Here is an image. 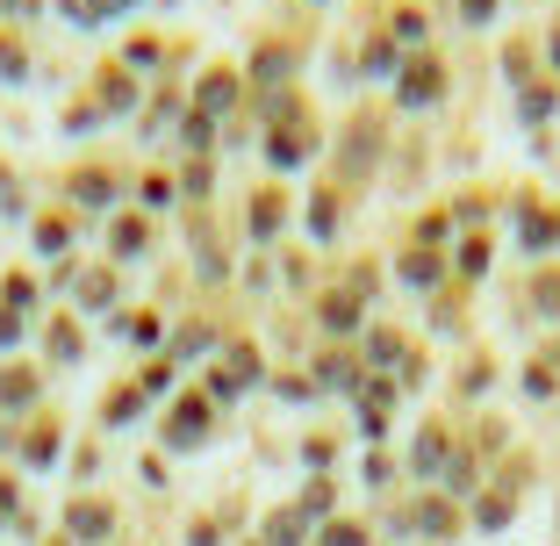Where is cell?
I'll return each mask as SVG.
<instances>
[{
	"label": "cell",
	"instance_id": "1",
	"mask_svg": "<svg viewBox=\"0 0 560 546\" xmlns=\"http://www.w3.org/2000/svg\"><path fill=\"white\" fill-rule=\"evenodd\" d=\"M252 116H266V166L273 173H302L324 151V116L302 86H280V94H252Z\"/></svg>",
	"mask_w": 560,
	"mask_h": 546
},
{
	"label": "cell",
	"instance_id": "2",
	"mask_svg": "<svg viewBox=\"0 0 560 546\" xmlns=\"http://www.w3.org/2000/svg\"><path fill=\"white\" fill-rule=\"evenodd\" d=\"M381 151H388V108H374V101H360L346 116V130H338V181H374Z\"/></svg>",
	"mask_w": 560,
	"mask_h": 546
},
{
	"label": "cell",
	"instance_id": "3",
	"mask_svg": "<svg viewBox=\"0 0 560 546\" xmlns=\"http://www.w3.org/2000/svg\"><path fill=\"white\" fill-rule=\"evenodd\" d=\"M245 101H252L245 66H231V58H201V66H195V86H187V108H195V116H209V123L231 130Z\"/></svg>",
	"mask_w": 560,
	"mask_h": 546
},
{
	"label": "cell",
	"instance_id": "4",
	"mask_svg": "<svg viewBox=\"0 0 560 546\" xmlns=\"http://www.w3.org/2000/svg\"><path fill=\"white\" fill-rule=\"evenodd\" d=\"M396 108L402 116H424V108H439L445 94H453V66H445V50H417V58H402V72H396Z\"/></svg>",
	"mask_w": 560,
	"mask_h": 546
},
{
	"label": "cell",
	"instance_id": "5",
	"mask_svg": "<svg viewBox=\"0 0 560 546\" xmlns=\"http://www.w3.org/2000/svg\"><path fill=\"white\" fill-rule=\"evenodd\" d=\"M144 94H151V80H144V72H130L122 58H101V66L86 72V101H94L108 123L137 116V108H144Z\"/></svg>",
	"mask_w": 560,
	"mask_h": 546
},
{
	"label": "cell",
	"instance_id": "6",
	"mask_svg": "<svg viewBox=\"0 0 560 546\" xmlns=\"http://www.w3.org/2000/svg\"><path fill=\"white\" fill-rule=\"evenodd\" d=\"M381 30L396 36L402 58H417V50H439V15H431L424 0H388V8H381Z\"/></svg>",
	"mask_w": 560,
	"mask_h": 546
},
{
	"label": "cell",
	"instance_id": "7",
	"mask_svg": "<svg viewBox=\"0 0 560 546\" xmlns=\"http://www.w3.org/2000/svg\"><path fill=\"white\" fill-rule=\"evenodd\" d=\"M66 195L80 201V209H116V195H122V173L108 166V159H80V166L66 173Z\"/></svg>",
	"mask_w": 560,
	"mask_h": 546
},
{
	"label": "cell",
	"instance_id": "8",
	"mask_svg": "<svg viewBox=\"0 0 560 546\" xmlns=\"http://www.w3.org/2000/svg\"><path fill=\"white\" fill-rule=\"evenodd\" d=\"M396 72H402V50H396V36L381 30V22H366V36H360V80H374V86H396Z\"/></svg>",
	"mask_w": 560,
	"mask_h": 546
},
{
	"label": "cell",
	"instance_id": "9",
	"mask_svg": "<svg viewBox=\"0 0 560 546\" xmlns=\"http://www.w3.org/2000/svg\"><path fill=\"white\" fill-rule=\"evenodd\" d=\"M495 66H503V80H511V94H517V86H532V80H546V58H539V30H517L511 44H503V58H495Z\"/></svg>",
	"mask_w": 560,
	"mask_h": 546
},
{
	"label": "cell",
	"instance_id": "10",
	"mask_svg": "<svg viewBox=\"0 0 560 546\" xmlns=\"http://www.w3.org/2000/svg\"><path fill=\"white\" fill-rule=\"evenodd\" d=\"M511 108H517V123H525V130H546V123H560V80H532V86H517Z\"/></svg>",
	"mask_w": 560,
	"mask_h": 546
},
{
	"label": "cell",
	"instance_id": "11",
	"mask_svg": "<svg viewBox=\"0 0 560 546\" xmlns=\"http://www.w3.org/2000/svg\"><path fill=\"white\" fill-rule=\"evenodd\" d=\"M288 209H295V201H288V187H273V181H266L259 187V195H252V237H259V245H273V237L280 231H288Z\"/></svg>",
	"mask_w": 560,
	"mask_h": 546
},
{
	"label": "cell",
	"instance_id": "12",
	"mask_svg": "<svg viewBox=\"0 0 560 546\" xmlns=\"http://www.w3.org/2000/svg\"><path fill=\"white\" fill-rule=\"evenodd\" d=\"M30 72H36V50H30V36L0 22V86H30Z\"/></svg>",
	"mask_w": 560,
	"mask_h": 546
},
{
	"label": "cell",
	"instance_id": "13",
	"mask_svg": "<svg viewBox=\"0 0 560 546\" xmlns=\"http://www.w3.org/2000/svg\"><path fill=\"white\" fill-rule=\"evenodd\" d=\"M173 116H187V94H180V86H151L144 108H137V130L159 137V130H173Z\"/></svg>",
	"mask_w": 560,
	"mask_h": 546
},
{
	"label": "cell",
	"instance_id": "14",
	"mask_svg": "<svg viewBox=\"0 0 560 546\" xmlns=\"http://www.w3.org/2000/svg\"><path fill=\"white\" fill-rule=\"evenodd\" d=\"M346 209H352V201H346V181H338V187H316V201H310V231L330 237L338 223H346Z\"/></svg>",
	"mask_w": 560,
	"mask_h": 546
},
{
	"label": "cell",
	"instance_id": "15",
	"mask_svg": "<svg viewBox=\"0 0 560 546\" xmlns=\"http://www.w3.org/2000/svg\"><path fill=\"white\" fill-rule=\"evenodd\" d=\"M180 151L215 159V151H223V123H209V116H195V108H187V116H180Z\"/></svg>",
	"mask_w": 560,
	"mask_h": 546
},
{
	"label": "cell",
	"instance_id": "16",
	"mask_svg": "<svg viewBox=\"0 0 560 546\" xmlns=\"http://www.w3.org/2000/svg\"><path fill=\"white\" fill-rule=\"evenodd\" d=\"M108 237H116V259H144V245H151V223H144V216H130V209H116Z\"/></svg>",
	"mask_w": 560,
	"mask_h": 546
},
{
	"label": "cell",
	"instance_id": "17",
	"mask_svg": "<svg viewBox=\"0 0 560 546\" xmlns=\"http://www.w3.org/2000/svg\"><path fill=\"white\" fill-rule=\"evenodd\" d=\"M72 231H80V223H72L66 209H44V216H36V245H44V259H50V252H72Z\"/></svg>",
	"mask_w": 560,
	"mask_h": 546
},
{
	"label": "cell",
	"instance_id": "18",
	"mask_svg": "<svg viewBox=\"0 0 560 546\" xmlns=\"http://www.w3.org/2000/svg\"><path fill=\"white\" fill-rule=\"evenodd\" d=\"M445 15L460 22V30H495L503 22V0H445Z\"/></svg>",
	"mask_w": 560,
	"mask_h": 546
},
{
	"label": "cell",
	"instance_id": "19",
	"mask_svg": "<svg viewBox=\"0 0 560 546\" xmlns=\"http://www.w3.org/2000/svg\"><path fill=\"white\" fill-rule=\"evenodd\" d=\"M439 274H445V259H439V252H424V245H410V252H402V281L431 288V281H439Z\"/></svg>",
	"mask_w": 560,
	"mask_h": 546
},
{
	"label": "cell",
	"instance_id": "20",
	"mask_svg": "<svg viewBox=\"0 0 560 546\" xmlns=\"http://www.w3.org/2000/svg\"><path fill=\"white\" fill-rule=\"evenodd\" d=\"M173 195H180V181H173V173H144V181H137V201H144V209H165Z\"/></svg>",
	"mask_w": 560,
	"mask_h": 546
},
{
	"label": "cell",
	"instance_id": "21",
	"mask_svg": "<svg viewBox=\"0 0 560 546\" xmlns=\"http://www.w3.org/2000/svg\"><path fill=\"white\" fill-rule=\"evenodd\" d=\"M460 274H467V281H481V274H489V237H481V231L460 237Z\"/></svg>",
	"mask_w": 560,
	"mask_h": 546
},
{
	"label": "cell",
	"instance_id": "22",
	"mask_svg": "<svg viewBox=\"0 0 560 546\" xmlns=\"http://www.w3.org/2000/svg\"><path fill=\"white\" fill-rule=\"evenodd\" d=\"M324 332H360V302H352V295H330L324 302Z\"/></svg>",
	"mask_w": 560,
	"mask_h": 546
},
{
	"label": "cell",
	"instance_id": "23",
	"mask_svg": "<svg viewBox=\"0 0 560 546\" xmlns=\"http://www.w3.org/2000/svg\"><path fill=\"white\" fill-rule=\"evenodd\" d=\"M50 352L58 360H80V324L72 316H50Z\"/></svg>",
	"mask_w": 560,
	"mask_h": 546
},
{
	"label": "cell",
	"instance_id": "24",
	"mask_svg": "<svg viewBox=\"0 0 560 546\" xmlns=\"http://www.w3.org/2000/svg\"><path fill=\"white\" fill-rule=\"evenodd\" d=\"M101 123H108V116H101V108H94V101H86V94H80V101H66V130H72V137L101 130Z\"/></svg>",
	"mask_w": 560,
	"mask_h": 546
},
{
	"label": "cell",
	"instance_id": "25",
	"mask_svg": "<svg viewBox=\"0 0 560 546\" xmlns=\"http://www.w3.org/2000/svg\"><path fill=\"white\" fill-rule=\"evenodd\" d=\"M330 80L346 86V94L360 86V50H352V44H338V50H330Z\"/></svg>",
	"mask_w": 560,
	"mask_h": 546
},
{
	"label": "cell",
	"instance_id": "26",
	"mask_svg": "<svg viewBox=\"0 0 560 546\" xmlns=\"http://www.w3.org/2000/svg\"><path fill=\"white\" fill-rule=\"evenodd\" d=\"M50 8H58L72 30H101V8H94V0H50Z\"/></svg>",
	"mask_w": 560,
	"mask_h": 546
},
{
	"label": "cell",
	"instance_id": "27",
	"mask_svg": "<svg viewBox=\"0 0 560 546\" xmlns=\"http://www.w3.org/2000/svg\"><path fill=\"white\" fill-rule=\"evenodd\" d=\"M180 187H187V195H209V187H215V159H187Z\"/></svg>",
	"mask_w": 560,
	"mask_h": 546
},
{
	"label": "cell",
	"instance_id": "28",
	"mask_svg": "<svg viewBox=\"0 0 560 546\" xmlns=\"http://www.w3.org/2000/svg\"><path fill=\"white\" fill-rule=\"evenodd\" d=\"M539 58H546V80H560V15L539 30Z\"/></svg>",
	"mask_w": 560,
	"mask_h": 546
},
{
	"label": "cell",
	"instance_id": "29",
	"mask_svg": "<svg viewBox=\"0 0 560 546\" xmlns=\"http://www.w3.org/2000/svg\"><path fill=\"white\" fill-rule=\"evenodd\" d=\"M44 15V0H0V22H8V30H22V22H36Z\"/></svg>",
	"mask_w": 560,
	"mask_h": 546
},
{
	"label": "cell",
	"instance_id": "30",
	"mask_svg": "<svg viewBox=\"0 0 560 546\" xmlns=\"http://www.w3.org/2000/svg\"><path fill=\"white\" fill-rule=\"evenodd\" d=\"M36 396V374H0V403H30Z\"/></svg>",
	"mask_w": 560,
	"mask_h": 546
},
{
	"label": "cell",
	"instance_id": "31",
	"mask_svg": "<svg viewBox=\"0 0 560 546\" xmlns=\"http://www.w3.org/2000/svg\"><path fill=\"white\" fill-rule=\"evenodd\" d=\"M72 532H108V511H101V503H80V511H72Z\"/></svg>",
	"mask_w": 560,
	"mask_h": 546
},
{
	"label": "cell",
	"instance_id": "32",
	"mask_svg": "<svg viewBox=\"0 0 560 546\" xmlns=\"http://www.w3.org/2000/svg\"><path fill=\"white\" fill-rule=\"evenodd\" d=\"M8 302H15V310H30V302H36V288H30V274H8Z\"/></svg>",
	"mask_w": 560,
	"mask_h": 546
},
{
	"label": "cell",
	"instance_id": "33",
	"mask_svg": "<svg viewBox=\"0 0 560 546\" xmlns=\"http://www.w3.org/2000/svg\"><path fill=\"white\" fill-rule=\"evenodd\" d=\"M94 8H101V22H122V15H137L144 0H94Z\"/></svg>",
	"mask_w": 560,
	"mask_h": 546
},
{
	"label": "cell",
	"instance_id": "34",
	"mask_svg": "<svg viewBox=\"0 0 560 546\" xmlns=\"http://www.w3.org/2000/svg\"><path fill=\"white\" fill-rule=\"evenodd\" d=\"M310 8H330V0H310Z\"/></svg>",
	"mask_w": 560,
	"mask_h": 546
}]
</instances>
